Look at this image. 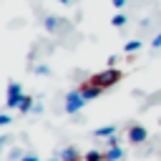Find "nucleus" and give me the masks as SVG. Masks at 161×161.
<instances>
[{
	"label": "nucleus",
	"instance_id": "nucleus-1",
	"mask_svg": "<svg viewBox=\"0 0 161 161\" xmlns=\"http://www.w3.org/2000/svg\"><path fill=\"white\" fill-rule=\"evenodd\" d=\"M93 86H98V88H111L116 80H121V70H116V68H108V70H101V73H93L91 78H88Z\"/></svg>",
	"mask_w": 161,
	"mask_h": 161
},
{
	"label": "nucleus",
	"instance_id": "nucleus-2",
	"mask_svg": "<svg viewBox=\"0 0 161 161\" xmlns=\"http://www.w3.org/2000/svg\"><path fill=\"white\" fill-rule=\"evenodd\" d=\"M20 98H23V86L18 80H10L8 83V101H5V106L8 108H18Z\"/></svg>",
	"mask_w": 161,
	"mask_h": 161
},
{
	"label": "nucleus",
	"instance_id": "nucleus-3",
	"mask_svg": "<svg viewBox=\"0 0 161 161\" xmlns=\"http://www.w3.org/2000/svg\"><path fill=\"white\" fill-rule=\"evenodd\" d=\"M83 103H86V98H83L80 91H70V93L65 96V111H68V113H78V111L83 108Z\"/></svg>",
	"mask_w": 161,
	"mask_h": 161
},
{
	"label": "nucleus",
	"instance_id": "nucleus-4",
	"mask_svg": "<svg viewBox=\"0 0 161 161\" xmlns=\"http://www.w3.org/2000/svg\"><path fill=\"white\" fill-rule=\"evenodd\" d=\"M78 91L83 93V98H86V101H93V98H98V96L103 93V88H98V86H93L91 80H86V83H83V86L78 88Z\"/></svg>",
	"mask_w": 161,
	"mask_h": 161
},
{
	"label": "nucleus",
	"instance_id": "nucleus-5",
	"mask_svg": "<svg viewBox=\"0 0 161 161\" xmlns=\"http://www.w3.org/2000/svg\"><path fill=\"white\" fill-rule=\"evenodd\" d=\"M146 138H148V133H146V128H143V126H138V123H136V126H131V128H128V141H131V143H143Z\"/></svg>",
	"mask_w": 161,
	"mask_h": 161
},
{
	"label": "nucleus",
	"instance_id": "nucleus-6",
	"mask_svg": "<svg viewBox=\"0 0 161 161\" xmlns=\"http://www.w3.org/2000/svg\"><path fill=\"white\" fill-rule=\"evenodd\" d=\"M60 161H80V151L75 146H65L60 151Z\"/></svg>",
	"mask_w": 161,
	"mask_h": 161
},
{
	"label": "nucleus",
	"instance_id": "nucleus-7",
	"mask_svg": "<svg viewBox=\"0 0 161 161\" xmlns=\"http://www.w3.org/2000/svg\"><path fill=\"white\" fill-rule=\"evenodd\" d=\"M33 106H35V101L23 93V98H20V103H18V111H20V113H28V111H33Z\"/></svg>",
	"mask_w": 161,
	"mask_h": 161
},
{
	"label": "nucleus",
	"instance_id": "nucleus-8",
	"mask_svg": "<svg viewBox=\"0 0 161 161\" xmlns=\"http://www.w3.org/2000/svg\"><path fill=\"white\" fill-rule=\"evenodd\" d=\"M121 158H123L121 146H111V148L106 151V161H121Z\"/></svg>",
	"mask_w": 161,
	"mask_h": 161
},
{
	"label": "nucleus",
	"instance_id": "nucleus-9",
	"mask_svg": "<svg viewBox=\"0 0 161 161\" xmlns=\"http://www.w3.org/2000/svg\"><path fill=\"white\" fill-rule=\"evenodd\" d=\"M93 133H96L98 138H111V136L116 133V126H103V128H96Z\"/></svg>",
	"mask_w": 161,
	"mask_h": 161
},
{
	"label": "nucleus",
	"instance_id": "nucleus-10",
	"mask_svg": "<svg viewBox=\"0 0 161 161\" xmlns=\"http://www.w3.org/2000/svg\"><path fill=\"white\" fill-rule=\"evenodd\" d=\"M83 161H106V153H101V151H88L86 156H83Z\"/></svg>",
	"mask_w": 161,
	"mask_h": 161
},
{
	"label": "nucleus",
	"instance_id": "nucleus-11",
	"mask_svg": "<svg viewBox=\"0 0 161 161\" xmlns=\"http://www.w3.org/2000/svg\"><path fill=\"white\" fill-rule=\"evenodd\" d=\"M126 20H128V18H126L123 13H116V15L111 18V25H113V28H123V25H126Z\"/></svg>",
	"mask_w": 161,
	"mask_h": 161
},
{
	"label": "nucleus",
	"instance_id": "nucleus-12",
	"mask_svg": "<svg viewBox=\"0 0 161 161\" xmlns=\"http://www.w3.org/2000/svg\"><path fill=\"white\" fill-rule=\"evenodd\" d=\"M58 28H60V20H58V18H53V15H50V18H45V30L55 33Z\"/></svg>",
	"mask_w": 161,
	"mask_h": 161
},
{
	"label": "nucleus",
	"instance_id": "nucleus-13",
	"mask_svg": "<svg viewBox=\"0 0 161 161\" xmlns=\"http://www.w3.org/2000/svg\"><path fill=\"white\" fill-rule=\"evenodd\" d=\"M138 48H141V40H128V43H126V48H123V50H126V53H136V50H138Z\"/></svg>",
	"mask_w": 161,
	"mask_h": 161
},
{
	"label": "nucleus",
	"instance_id": "nucleus-14",
	"mask_svg": "<svg viewBox=\"0 0 161 161\" xmlns=\"http://www.w3.org/2000/svg\"><path fill=\"white\" fill-rule=\"evenodd\" d=\"M35 73H40V75H48V73H50V68H48V65H38V68H35Z\"/></svg>",
	"mask_w": 161,
	"mask_h": 161
},
{
	"label": "nucleus",
	"instance_id": "nucleus-15",
	"mask_svg": "<svg viewBox=\"0 0 161 161\" xmlns=\"http://www.w3.org/2000/svg\"><path fill=\"white\" fill-rule=\"evenodd\" d=\"M8 123H13V118H10L8 113H3V116H0V126H8Z\"/></svg>",
	"mask_w": 161,
	"mask_h": 161
},
{
	"label": "nucleus",
	"instance_id": "nucleus-16",
	"mask_svg": "<svg viewBox=\"0 0 161 161\" xmlns=\"http://www.w3.org/2000/svg\"><path fill=\"white\" fill-rule=\"evenodd\" d=\"M151 45H153V48H161V33H158V35L151 40Z\"/></svg>",
	"mask_w": 161,
	"mask_h": 161
},
{
	"label": "nucleus",
	"instance_id": "nucleus-17",
	"mask_svg": "<svg viewBox=\"0 0 161 161\" xmlns=\"http://www.w3.org/2000/svg\"><path fill=\"white\" fill-rule=\"evenodd\" d=\"M111 3H113V8H118V10L126 5V0H111Z\"/></svg>",
	"mask_w": 161,
	"mask_h": 161
},
{
	"label": "nucleus",
	"instance_id": "nucleus-18",
	"mask_svg": "<svg viewBox=\"0 0 161 161\" xmlns=\"http://www.w3.org/2000/svg\"><path fill=\"white\" fill-rule=\"evenodd\" d=\"M116 63H118V58H116V55H111V58H108V65H111V68H116Z\"/></svg>",
	"mask_w": 161,
	"mask_h": 161
},
{
	"label": "nucleus",
	"instance_id": "nucleus-19",
	"mask_svg": "<svg viewBox=\"0 0 161 161\" xmlns=\"http://www.w3.org/2000/svg\"><path fill=\"white\" fill-rule=\"evenodd\" d=\"M111 146H118V138H116V136H111V138H108V148H111Z\"/></svg>",
	"mask_w": 161,
	"mask_h": 161
},
{
	"label": "nucleus",
	"instance_id": "nucleus-20",
	"mask_svg": "<svg viewBox=\"0 0 161 161\" xmlns=\"http://www.w3.org/2000/svg\"><path fill=\"white\" fill-rule=\"evenodd\" d=\"M20 161H38V158H35V156H23Z\"/></svg>",
	"mask_w": 161,
	"mask_h": 161
},
{
	"label": "nucleus",
	"instance_id": "nucleus-21",
	"mask_svg": "<svg viewBox=\"0 0 161 161\" xmlns=\"http://www.w3.org/2000/svg\"><path fill=\"white\" fill-rule=\"evenodd\" d=\"M58 3H63V5H65V3H70V0H58Z\"/></svg>",
	"mask_w": 161,
	"mask_h": 161
},
{
	"label": "nucleus",
	"instance_id": "nucleus-22",
	"mask_svg": "<svg viewBox=\"0 0 161 161\" xmlns=\"http://www.w3.org/2000/svg\"><path fill=\"white\" fill-rule=\"evenodd\" d=\"M48 161H58V158H48Z\"/></svg>",
	"mask_w": 161,
	"mask_h": 161
}]
</instances>
